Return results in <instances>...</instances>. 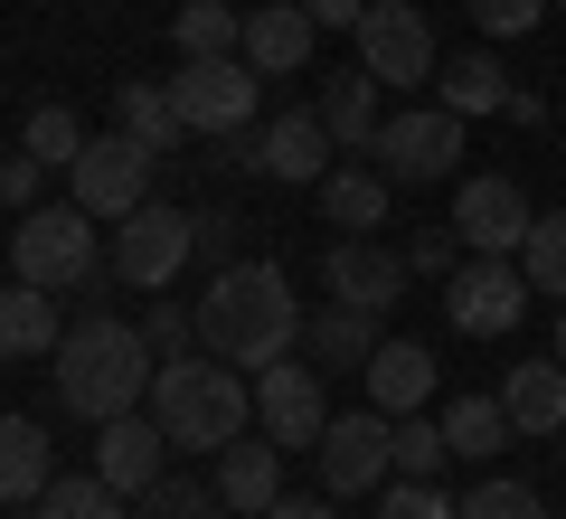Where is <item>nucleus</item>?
I'll return each mask as SVG.
<instances>
[{
    "label": "nucleus",
    "instance_id": "f257e3e1",
    "mask_svg": "<svg viewBox=\"0 0 566 519\" xmlns=\"http://www.w3.org/2000/svg\"><path fill=\"white\" fill-rule=\"evenodd\" d=\"M293 340H303V302H293V274L264 256L245 264H218V283H208L199 302V350H218V360H237L245 378L274 360H293Z\"/></svg>",
    "mask_w": 566,
    "mask_h": 519
},
{
    "label": "nucleus",
    "instance_id": "f03ea898",
    "mask_svg": "<svg viewBox=\"0 0 566 519\" xmlns=\"http://www.w3.org/2000/svg\"><path fill=\"white\" fill-rule=\"evenodd\" d=\"M151 369H161V350L142 340V321L85 312V321H66V340H57V406L85 416V425L133 416V406H151Z\"/></svg>",
    "mask_w": 566,
    "mask_h": 519
},
{
    "label": "nucleus",
    "instance_id": "7ed1b4c3",
    "mask_svg": "<svg viewBox=\"0 0 566 519\" xmlns=\"http://www.w3.org/2000/svg\"><path fill=\"white\" fill-rule=\"evenodd\" d=\"M151 416H161L170 454H227L255 416V378L218 350H180V360L151 369Z\"/></svg>",
    "mask_w": 566,
    "mask_h": 519
},
{
    "label": "nucleus",
    "instance_id": "20e7f679",
    "mask_svg": "<svg viewBox=\"0 0 566 519\" xmlns=\"http://www.w3.org/2000/svg\"><path fill=\"white\" fill-rule=\"evenodd\" d=\"M95 227H104V218H85L76 199H39L20 227H10V274L39 283V293H85V302H104L123 274H114V264H95Z\"/></svg>",
    "mask_w": 566,
    "mask_h": 519
},
{
    "label": "nucleus",
    "instance_id": "39448f33",
    "mask_svg": "<svg viewBox=\"0 0 566 519\" xmlns=\"http://www.w3.org/2000/svg\"><path fill=\"white\" fill-rule=\"evenodd\" d=\"M368 160H378L397 189H434L463 170V114H444V104H397V114L378 123V142H368Z\"/></svg>",
    "mask_w": 566,
    "mask_h": 519
},
{
    "label": "nucleus",
    "instance_id": "423d86ee",
    "mask_svg": "<svg viewBox=\"0 0 566 519\" xmlns=\"http://www.w3.org/2000/svg\"><path fill=\"white\" fill-rule=\"evenodd\" d=\"M255 95H264V76L245 58H180V76H170L180 123H189V133H208V142H245Z\"/></svg>",
    "mask_w": 566,
    "mask_h": 519
},
{
    "label": "nucleus",
    "instance_id": "0eeeda50",
    "mask_svg": "<svg viewBox=\"0 0 566 519\" xmlns=\"http://www.w3.org/2000/svg\"><path fill=\"white\" fill-rule=\"evenodd\" d=\"M444 321H453L463 340L520 331V321H528V274H520V256H472V264H453V274H444Z\"/></svg>",
    "mask_w": 566,
    "mask_h": 519
},
{
    "label": "nucleus",
    "instance_id": "6e6552de",
    "mask_svg": "<svg viewBox=\"0 0 566 519\" xmlns=\"http://www.w3.org/2000/svg\"><path fill=\"white\" fill-rule=\"evenodd\" d=\"M199 256V218L189 208H161V199H142L133 218L114 227V274L142 283V293H170V274Z\"/></svg>",
    "mask_w": 566,
    "mask_h": 519
},
{
    "label": "nucleus",
    "instance_id": "1a4fd4ad",
    "mask_svg": "<svg viewBox=\"0 0 566 519\" xmlns=\"http://www.w3.org/2000/svg\"><path fill=\"white\" fill-rule=\"evenodd\" d=\"M349 39H359V66H368L378 85H397V95H416V85L444 66V58H434V29H424L416 0H368V20L349 29Z\"/></svg>",
    "mask_w": 566,
    "mask_h": 519
},
{
    "label": "nucleus",
    "instance_id": "9d476101",
    "mask_svg": "<svg viewBox=\"0 0 566 519\" xmlns=\"http://www.w3.org/2000/svg\"><path fill=\"white\" fill-rule=\"evenodd\" d=\"M312 463H322V491L349 500V491H387V473H397V425L378 416V406H359V416H331L322 444H312Z\"/></svg>",
    "mask_w": 566,
    "mask_h": 519
},
{
    "label": "nucleus",
    "instance_id": "9b49d317",
    "mask_svg": "<svg viewBox=\"0 0 566 519\" xmlns=\"http://www.w3.org/2000/svg\"><path fill=\"white\" fill-rule=\"evenodd\" d=\"M66 189H76L85 218H114V227H123L142 199H151V152H142L133 133H95V142L76 152V170H66Z\"/></svg>",
    "mask_w": 566,
    "mask_h": 519
},
{
    "label": "nucleus",
    "instance_id": "f8f14e48",
    "mask_svg": "<svg viewBox=\"0 0 566 519\" xmlns=\"http://www.w3.org/2000/svg\"><path fill=\"white\" fill-rule=\"evenodd\" d=\"M322 425H331V406H322V360H274V369H255V435H274L283 454H312Z\"/></svg>",
    "mask_w": 566,
    "mask_h": 519
},
{
    "label": "nucleus",
    "instance_id": "ddd939ff",
    "mask_svg": "<svg viewBox=\"0 0 566 519\" xmlns=\"http://www.w3.org/2000/svg\"><path fill=\"white\" fill-rule=\"evenodd\" d=\"M453 237H463V256H520V237L538 227V208H528L520 180H501V170H482V180L453 189Z\"/></svg>",
    "mask_w": 566,
    "mask_h": 519
},
{
    "label": "nucleus",
    "instance_id": "4468645a",
    "mask_svg": "<svg viewBox=\"0 0 566 519\" xmlns=\"http://www.w3.org/2000/svg\"><path fill=\"white\" fill-rule=\"evenodd\" d=\"M331 152H340V142L322 133V104H293V114H274V123H255V133H245V170H264V180H331Z\"/></svg>",
    "mask_w": 566,
    "mask_h": 519
},
{
    "label": "nucleus",
    "instance_id": "2eb2a0df",
    "mask_svg": "<svg viewBox=\"0 0 566 519\" xmlns=\"http://www.w3.org/2000/svg\"><path fill=\"white\" fill-rule=\"evenodd\" d=\"M161 473H170V435H161V416H151V406L95 425V481H114L123 500H142Z\"/></svg>",
    "mask_w": 566,
    "mask_h": 519
},
{
    "label": "nucleus",
    "instance_id": "dca6fc26",
    "mask_svg": "<svg viewBox=\"0 0 566 519\" xmlns=\"http://www.w3.org/2000/svg\"><path fill=\"white\" fill-rule=\"evenodd\" d=\"M322 283H331V302H359V312H397V302H406V283H416V264H406L397 246L340 237V246L322 256Z\"/></svg>",
    "mask_w": 566,
    "mask_h": 519
},
{
    "label": "nucleus",
    "instance_id": "f3484780",
    "mask_svg": "<svg viewBox=\"0 0 566 519\" xmlns=\"http://www.w3.org/2000/svg\"><path fill=\"white\" fill-rule=\"evenodd\" d=\"M312 39H322V29H312L303 0H264V10H245V48H237V58L255 66V76H303Z\"/></svg>",
    "mask_w": 566,
    "mask_h": 519
},
{
    "label": "nucleus",
    "instance_id": "a211bd4d",
    "mask_svg": "<svg viewBox=\"0 0 566 519\" xmlns=\"http://www.w3.org/2000/svg\"><path fill=\"white\" fill-rule=\"evenodd\" d=\"M359 378H368V406L397 425V416H416V406L434 397V350H424V340H378Z\"/></svg>",
    "mask_w": 566,
    "mask_h": 519
},
{
    "label": "nucleus",
    "instance_id": "6ab92c4d",
    "mask_svg": "<svg viewBox=\"0 0 566 519\" xmlns=\"http://www.w3.org/2000/svg\"><path fill=\"white\" fill-rule=\"evenodd\" d=\"M218 500H227L237 519H264V510L283 500V444H274V435H237V444L218 454Z\"/></svg>",
    "mask_w": 566,
    "mask_h": 519
},
{
    "label": "nucleus",
    "instance_id": "aec40b11",
    "mask_svg": "<svg viewBox=\"0 0 566 519\" xmlns=\"http://www.w3.org/2000/svg\"><path fill=\"white\" fill-rule=\"evenodd\" d=\"M48 481H57V444L39 416H0V500L10 510H39Z\"/></svg>",
    "mask_w": 566,
    "mask_h": 519
},
{
    "label": "nucleus",
    "instance_id": "412c9836",
    "mask_svg": "<svg viewBox=\"0 0 566 519\" xmlns=\"http://www.w3.org/2000/svg\"><path fill=\"white\" fill-rule=\"evenodd\" d=\"M57 340H66V312L57 293H39V283H0V360H57Z\"/></svg>",
    "mask_w": 566,
    "mask_h": 519
},
{
    "label": "nucleus",
    "instance_id": "4be33fe9",
    "mask_svg": "<svg viewBox=\"0 0 566 519\" xmlns=\"http://www.w3.org/2000/svg\"><path fill=\"white\" fill-rule=\"evenodd\" d=\"M501 406H510V435H566V360H520L501 378Z\"/></svg>",
    "mask_w": 566,
    "mask_h": 519
},
{
    "label": "nucleus",
    "instance_id": "5701e85b",
    "mask_svg": "<svg viewBox=\"0 0 566 519\" xmlns=\"http://www.w3.org/2000/svg\"><path fill=\"white\" fill-rule=\"evenodd\" d=\"M387 85L368 76V66H340V76H322V133L340 142V152H368L378 142V123H387Z\"/></svg>",
    "mask_w": 566,
    "mask_h": 519
},
{
    "label": "nucleus",
    "instance_id": "b1692460",
    "mask_svg": "<svg viewBox=\"0 0 566 519\" xmlns=\"http://www.w3.org/2000/svg\"><path fill=\"white\" fill-rule=\"evenodd\" d=\"M303 340H312V360H322V378H331V369H368V350H378V312H359V302H322V312L303 321Z\"/></svg>",
    "mask_w": 566,
    "mask_h": 519
},
{
    "label": "nucleus",
    "instance_id": "393cba45",
    "mask_svg": "<svg viewBox=\"0 0 566 519\" xmlns=\"http://www.w3.org/2000/svg\"><path fill=\"white\" fill-rule=\"evenodd\" d=\"M434 85H444L434 104H444V114H463V123H482V114H501V104H510V66L482 58V48H463L453 66H434Z\"/></svg>",
    "mask_w": 566,
    "mask_h": 519
},
{
    "label": "nucleus",
    "instance_id": "a878e982",
    "mask_svg": "<svg viewBox=\"0 0 566 519\" xmlns=\"http://www.w3.org/2000/svg\"><path fill=\"white\" fill-rule=\"evenodd\" d=\"M444 444H453V463H491V454H510V406H501V387L491 397H444Z\"/></svg>",
    "mask_w": 566,
    "mask_h": 519
},
{
    "label": "nucleus",
    "instance_id": "bb28decb",
    "mask_svg": "<svg viewBox=\"0 0 566 519\" xmlns=\"http://www.w3.org/2000/svg\"><path fill=\"white\" fill-rule=\"evenodd\" d=\"M387 199H397V180H387L378 160H368V170H331V180H322V218L349 227V237L387 227Z\"/></svg>",
    "mask_w": 566,
    "mask_h": 519
},
{
    "label": "nucleus",
    "instance_id": "cd10ccee",
    "mask_svg": "<svg viewBox=\"0 0 566 519\" xmlns=\"http://www.w3.org/2000/svg\"><path fill=\"white\" fill-rule=\"evenodd\" d=\"M170 48H180V58H237L245 10L237 0H180V10H170Z\"/></svg>",
    "mask_w": 566,
    "mask_h": 519
},
{
    "label": "nucleus",
    "instance_id": "c85d7f7f",
    "mask_svg": "<svg viewBox=\"0 0 566 519\" xmlns=\"http://www.w3.org/2000/svg\"><path fill=\"white\" fill-rule=\"evenodd\" d=\"M114 133H133L142 152L161 160L189 123H180V104H170V85H123V95H114Z\"/></svg>",
    "mask_w": 566,
    "mask_h": 519
},
{
    "label": "nucleus",
    "instance_id": "c756f323",
    "mask_svg": "<svg viewBox=\"0 0 566 519\" xmlns=\"http://www.w3.org/2000/svg\"><path fill=\"white\" fill-rule=\"evenodd\" d=\"M520 274H528V293L566 302V208H547V218L520 237Z\"/></svg>",
    "mask_w": 566,
    "mask_h": 519
},
{
    "label": "nucleus",
    "instance_id": "7c9ffc66",
    "mask_svg": "<svg viewBox=\"0 0 566 519\" xmlns=\"http://www.w3.org/2000/svg\"><path fill=\"white\" fill-rule=\"evenodd\" d=\"M39 519H133V500L114 481H95V473H57L48 500H39Z\"/></svg>",
    "mask_w": 566,
    "mask_h": 519
},
{
    "label": "nucleus",
    "instance_id": "2f4dec72",
    "mask_svg": "<svg viewBox=\"0 0 566 519\" xmlns=\"http://www.w3.org/2000/svg\"><path fill=\"white\" fill-rule=\"evenodd\" d=\"M85 142H95V133H85L66 104H39V114H29V133H20V152H29V160H48V170H76Z\"/></svg>",
    "mask_w": 566,
    "mask_h": 519
},
{
    "label": "nucleus",
    "instance_id": "473e14b6",
    "mask_svg": "<svg viewBox=\"0 0 566 519\" xmlns=\"http://www.w3.org/2000/svg\"><path fill=\"white\" fill-rule=\"evenodd\" d=\"M142 519H237L218 500V481H180V473H161L151 491H142Z\"/></svg>",
    "mask_w": 566,
    "mask_h": 519
},
{
    "label": "nucleus",
    "instance_id": "72a5a7b5",
    "mask_svg": "<svg viewBox=\"0 0 566 519\" xmlns=\"http://www.w3.org/2000/svg\"><path fill=\"white\" fill-rule=\"evenodd\" d=\"M453 519H547V500L528 491V481H510V473H491V481H472V491L453 500Z\"/></svg>",
    "mask_w": 566,
    "mask_h": 519
},
{
    "label": "nucleus",
    "instance_id": "f704fd0d",
    "mask_svg": "<svg viewBox=\"0 0 566 519\" xmlns=\"http://www.w3.org/2000/svg\"><path fill=\"white\" fill-rule=\"evenodd\" d=\"M444 463H453L444 425H424V416H397V473H406V481H434Z\"/></svg>",
    "mask_w": 566,
    "mask_h": 519
},
{
    "label": "nucleus",
    "instance_id": "c9c22d12",
    "mask_svg": "<svg viewBox=\"0 0 566 519\" xmlns=\"http://www.w3.org/2000/svg\"><path fill=\"white\" fill-rule=\"evenodd\" d=\"M142 340H151L161 360H180L189 340H199V302H151V312H142Z\"/></svg>",
    "mask_w": 566,
    "mask_h": 519
},
{
    "label": "nucleus",
    "instance_id": "e433bc0d",
    "mask_svg": "<svg viewBox=\"0 0 566 519\" xmlns=\"http://www.w3.org/2000/svg\"><path fill=\"white\" fill-rule=\"evenodd\" d=\"M463 10H472V29H482V39H520V29L547 20V0H463Z\"/></svg>",
    "mask_w": 566,
    "mask_h": 519
},
{
    "label": "nucleus",
    "instance_id": "4c0bfd02",
    "mask_svg": "<svg viewBox=\"0 0 566 519\" xmlns=\"http://www.w3.org/2000/svg\"><path fill=\"white\" fill-rule=\"evenodd\" d=\"M378 519H453V500L434 491V481H387V500H378Z\"/></svg>",
    "mask_w": 566,
    "mask_h": 519
},
{
    "label": "nucleus",
    "instance_id": "58836bf2",
    "mask_svg": "<svg viewBox=\"0 0 566 519\" xmlns=\"http://www.w3.org/2000/svg\"><path fill=\"white\" fill-rule=\"evenodd\" d=\"M39 180H48V160L10 152V160H0V208H10V218H29V208H39Z\"/></svg>",
    "mask_w": 566,
    "mask_h": 519
},
{
    "label": "nucleus",
    "instance_id": "ea45409f",
    "mask_svg": "<svg viewBox=\"0 0 566 519\" xmlns=\"http://www.w3.org/2000/svg\"><path fill=\"white\" fill-rule=\"evenodd\" d=\"M406 264H416V274H424V283H444V274H453V264H463V237H453V227H424V237H416V246H406Z\"/></svg>",
    "mask_w": 566,
    "mask_h": 519
},
{
    "label": "nucleus",
    "instance_id": "a19ab883",
    "mask_svg": "<svg viewBox=\"0 0 566 519\" xmlns=\"http://www.w3.org/2000/svg\"><path fill=\"white\" fill-rule=\"evenodd\" d=\"M199 256L208 264H237V218H227V208H199Z\"/></svg>",
    "mask_w": 566,
    "mask_h": 519
},
{
    "label": "nucleus",
    "instance_id": "79ce46f5",
    "mask_svg": "<svg viewBox=\"0 0 566 519\" xmlns=\"http://www.w3.org/2000/svg\"><path fill=\"white\" fill-rule=\"evenodd\" d=\"M312 10V29H359L368 20V0H303Z\"/></svg>",
    "mask_w": 566,
    "mask_h": 519
},
{
    "label": "nucleus",
    "instance_id": "37998d69",
    "mask_svg": "<svg viewBox=\"0 0 566 519\" xmlns=\"http://www.w3.org/2000/svg\"><path fill=\"white\" fill-rule=\"evenodd\" d=\"M264 519H340V510H331V491H312V500H293V491H283Z\"/></svg>",
    "mask_w": 566,
    "mask_h": 519
},
{
    "label": "nucleus",
    "instance_id": "c03bdc74",
    "mask_svg": "<svg viewBox=\"0 0 566 519\" xmlns=\"http://www.w3.org/2000/svg\"><path fill=\"white\" fill-rule=\"evenodd\" d=\"M501 114H510V123H528V133H538V123H547V95H528V85H510V104H501Z\"/></svg>",
    "mask_w": 566,
    "mask_h": 519
},
{
    "label": "nucleus",
    "instance_id": "a18cd8bd",
    "mask_svg": "<svg viewBox=\"0 0 566 519\" xmlns=\"http://www.w3.org/2000/svg\"><path fill=\"white\" fill-rule=\"evenodd\" d=\"M557 360H566V312H557Z\"/></svg>",
    "mask_w": 566,
    "mask_h": 519
},
{
    "label": "nucleus",
    "instance_id": "49530a36",
    "mask_svg": "<svg viewBox=\"0 0 566 519\" xmlns=\"http://www.w3.org/2000/svg\"><path fill=\"white\" fill-rule=\"evenodd\" d=\"M10 519H39V510H10Z\"/></svg>",
    "mask_w": 566,
    "mask_h": 519
},
{
    "label": "nucleus",
    "instance_id": "de8ad7c7",
    "mask_svg": "<svg viewBox=\"0 0 566 519\" xmlns=\"http://www.w3.org/2000/svg\"><path fill=\"white\" fill-rule=\"evenodd\" d=\"M547 10H566V0H547Z\"/></svg>",
    "mask_w": 566,
    "mask_h": 519
}]
</instances>
